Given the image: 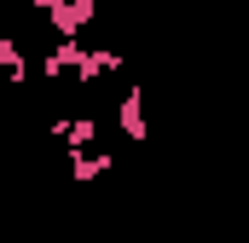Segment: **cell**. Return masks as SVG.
Listing matches in <instances>:
<instances>
[{
	"label": "cell",
	"instance_id": "1",
	"mask_svg": "<svg viewBox=\"0 0 249 243\" xmlns=\"http://www.w3.org/2000/svg\"><path fill=\"white\" fill-rule=\"evenodd\" d=\"M116 127H122V139L133 145H145L151 139V127H145V99H139V81H127L122 99H116Z\"/></svg>",
	"mask_w": 249,
	"mask_h": 243
},
{
	"label": "cell",
	"instance_id": "2",
	"mask_svg": "<svg viewBox=\"0 0 249 243\" xmlns=\"http://www.w3.org/2000/svg\"><path fill=\"white\" fill-rule=\"evenodd\" d=\"M0 69H6V81H12V87H23V81H29V58H23L18 35H0Z\"/></svg>",
	"mask_w": 249,
	"mask_h": 243
},
{
	"label": "cell",
	"instance_id": "3",
	"mask_svg": "<svg viewBox=\"0 0 249 243\" xmlns=\"http://www.w3.org/2000/svg\"><path fill=\"white\" fill-rule=\"evenodd\" d=\"M105 168H110V151H99V145H93V151H70V174H75L81 185H87V180H99Z\"/></svg>",
	"mask_w": 249,
	"mask_h": 243
}]
</instances>
